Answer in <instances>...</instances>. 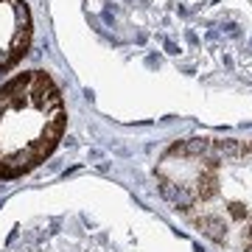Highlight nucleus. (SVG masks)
I'll list each match as a JSON object with an SVG mask.
<instances>
[{"label":"nucleus","instance_id":"1","mask_svg":"<svg viewBox=\"0 0 252 252\" xmlns=\"http://www.w3.org/2000/svg\"><path fill=\"white\" fill-rule=\"evenodd\" d=\"M160 193L177 207H190L193 205V193H190L185 185H177V182H171V180H160Z\"/></svg>","mask_w":252,"mask_h":252},{"label":"nucleus","instance_id":"2","mask_svg":"<svg viewBox=\"0 0 252 252\" xmlns=\"http://www.w3.org/2000/svg\"><path fill=\"white\" fill-rule=\"evenodd\" d=\"M171 152L185 154V157H205V154H213V140H207V137H190L185 143H177Z\"/></svg>","mask_w":252,"mask_h":252},{"label":"nucleus","instance_id":"3","mask_svg":"<svg viewBox=\"0 0 252 252\" xmlns=\"http://www.w3.org/2000/svg\"><path fill=\"white\" fill-rule=\"evenodd\" d=\"M196 227L202 230V233L210 238V241H224L227 238V227H224V221L219 216H202V219H196Z\"/></svg>","mask_w":252,"mask_h":252},{"label":"nucleus","instance_id":"4","mask_svg":"<svg viewBox=\"0 0 252 252\" xmlns=\"http://www.w3.org/2000/svg\"><path fill=\"white\" fill-rule=\"evenodd\" d=\"M216 190H219L216 171H213V168H207V174H202V177L196 180V196L210 199V196H216Z\"/></svg>","mask_w":252,"mask_h":252},{"label":"nucleus","instance_id":"5","mask_svg":"<svg viewBox=\"0 0 252 252\" xmlns=\"http://www.w3.org/2000/svg\"><path fill=\"white\" fill-rule=\"evenodd\" d=\"M213 154H219V157H241L244 143H238V140H213Z\"/></svg>","mask_w":252,"mask_h":252},{"label":"nucleus","instance_id":"6","mask_svg":"<svg viewBox=\"0 0 252 252\" xmlns=\"http://www.w3.org/2000/svg\"><path fill=\"white\" fill-rule=\"evenodd\" d=\"M28 42H31V31H28V28H23V31H17V34H14V39H11V56L17 59L20 54H26Z\"/></svg>","mask_w":252,"mask_h":252},{"label":"nucleus","instance_id":"7","mask_svg":"<svg viewBox=\"0 0 252 252\" xmlns=\"http://www.w3.org/2000/svg\"><path fill=\"white\" fill-rule=\"evenodd\" d=\"M230 216L233 219H247V207L241 202H230Z\"/></svg>","mask_w":252,"mask_h":252},{"label":"nucleus","instance_id":"8","mask_svg":"<svg viewBox=\"0 0 252 252\" xmlns=\"http://www.w3.org/2000/svg\"><path fill=\"white\" fill-rule=\"evenodd\" d=\"M244 247H247V250H252V224H250V230L244 233Z\"/></svg>","mask_w":252,"mask_h":252},{"label":"nucleus","instance_id":"9","mask_svg":"<svg viewBox=\"0 0 252 252\" xmlns=\"http://www.w3.org/2000/svg\"><path fill=\"white\" fill-rule=\"evenodd\" d=\"M11 59H14L11 54H6V51H0V67H6V64H9Z\"/></svg>","mask_w":252,"mask_h":252}]
</instances>
